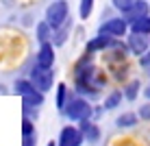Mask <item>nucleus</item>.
<instances>
[{
	"instance_id": "nucleus-1",
	"label": "nucleus",
	"mask_w": 150,
	"mask_h": 146,
	"mask_svg": "<svg viewBox=\"0 0 150 146\" xmlns=\"http://www.w3.org/2000/svg\"><path fill=\"white\" fill-rule=\"evenodd\" d=\"M63 113L68 116V120H72V122H83V120H89L94 116V107H91L89 100L83 98V96H70Z\"/></svg>"
},
{
	"instance_id": "nucleus-2",
	"label": "nucleus",
	"mask_w": 150,
	"mask_h": 146,
	"mask_svg": "<svg viewBox=\"0 0 150 146\" xmlns=\"http://www.w3.org/2000/svg\"><path fill=\"white\" fill-rule=\"evenodd\" d=\"M44 20L52 26V31L61 28L70 20V4H68V0H52V2L46 7Z\"/></svg>"
},
{
	"instance_id": "nucleus-3",
	"label": "nucleus",
	"mask_w": 150,
	"mask_h": 146,
	"mask_svg": "<svg viewBox=\"0 0 150 146\" xmlns=\"http://www.w3.org/2000/svg\"><path fill=\"white\" fill-rule=\"evenodd\" d=\"M28 79L30 83L35 85V90L41 92V94H48L50 90H52L54 85V72L52 68H39V66H33L28 72Z\"/></svg>"
},
{
	"instance_id": "nucleus-4",
	"label": "nucleus",
	"mask_w": 150,
	"mask_h": 146,
	"mask_svg": "<svg viewBox=\"0 0 150 146\" xmlns=\"http://www.w3.org/2000/svg\"><path fill=\"white\" fill-rule=\"evenodd\" d=\"M98 33L102 35H109L113 39H120V37H126L128 35V22L122 18V15H113V18L105 20L98 28Z\"/></svg>"
},
{
	"instance_id": "nucleus-5",
	"label": "nucleus",
	"mask_w": 150,
	"mask_h": 146,
	"mask_svg": "<svg viewBox=\"0 0 150 146\" xmlns=\"http://www.w3.org/2000/svg\"><path fill=\"white\" fill-rule=\"evenodd\" d=\"M120 15L131 24V22H135V20L144 18V15H150V2H148V0H133Z\"/></svg>"
},
{
	"instance_id": "nucleus-6",
	"label": "nucleus",
	"mask_w": 150,
	"mask_h": 146,
	"mask_svg": "<svg viewBox=\"0 0 150 146\" xmlns=\"http://www.w3.org/2000/svg\"><path fill=\"white\" fill-rule=\"evenodd\" d=\"M126 48L135 57H142L150 50V35H139V33H128L126 35Z\"/></svg>"
},
{
	"instance_id": "nucleus-7",
	"label": "nucleus",
	"mask_w": 150,
	"mask_h": 146,
	"mask_svg": "<svg viewBox=\"0 0 150 146\" xmlns=\"http://www.w3.org/2000/svg\"><path fill=\"white\" fill-rule=\"evenodd\" d=\"M83 142H85V137L79 127H63L59 133V140H57V146H81Z\"/></svg>"
},
{
	"instance_id": "nucleus-8",
	"label": "nucleus",
	"mask_w": 150,
	"mask_h": 146,
	"mask_svg": "<svg viewBox=\"0 0 150 146\" xmlns=\"http://www.w3.org/2000/svg\"><path fill=\"white\" fill-rule=\"evenodd\" d=\"M54 59H57V55H54L52 41L39 44L37 53H35V66H39V68H52L54 66Z\"/></svg>"
},
{
	"instance_id": "nucleus-9",
	"label": "nucleus",
	"mask_w": 150,
	"mask_h": 146,
	"mask_svg": "<svg viewBox=\"0 0 150 146\" xmlns=\"http://www.w3.org/2000/svg\"><path fill=\"white\" fill-rule=\"evenodd\" d=\"M117 44H120L117 39L109 37V35L98 33L96 37H91L89 41H87V53H89V55H94V53H102V50H111V48H115Z\"/></svg>"
},
{
	"instance_id": "nucleus-10",
	"label": "nucleus",
	"mask_w": 150,
	"mask_h": 146,
	"mask_svg": "<svg viewBox=\"0 0 150 146\" xmlns=\"http://www.w3.org/2000/svg\"><path fill=\"white\" fill-rule=\"evenodd\" d=\"M79 129H81L83 137H85L89 144H96L98 140H100V129H98V124H94L91 120H83Z\"/></svg>"
},
{
	"instance_id": "nucleus-11",
	"label": "nucleus",
	"mask_w": 150,
	"mask_h": 146,
	"mask_svg": "<svg viewBox=\"0 0 150 146\" xmlns=\"http://www.w3.org/2000/svg\"><path fill=\"white\" fill-rule=\"evenodd\" d=\"M52 26H50L46 20H41L37 22V26H35V39L39 41V44H46V41H52Z\"/></svg>"
},
{
	"instance_id": "nucleus-12",
	"label": "nucleus",
	"mask_w": 150,
	"mask_h": 146,
	"mask_svg": "<svg viewBox=\"0 0 150 146\" xmlns=\"http://www.w3.org/2000/svg\"><path fill=\"white\" fill-rule=\"evenodd\" d=\"M137 122H139V116L135 111H124L122 116H117L115 127L117 129H133V127H137Z\"/></svg>"
},
{
	"instance_id": "nucleus-13",
	"label": "nucleus",
	"mask_w": 150,
	"mask_h": 146,
	"mask_svg": "<svg viewBox=\"0 0 150 146\" xmlns=\"http://www.w3.org/2000/svg\"><path fill=\"white\" fill-rule=\"evenodd\" d=\"M13 90H15V94H18L20 98H26V96H30V94L37 92L35 85L30 83V79H18L13 83Z\"/></svg>"
},
{
	"instance_id": "nucleus-14",
	"label": "nucleus",
	"mask_w": 150,
	"mask_h": 146,
	"mask_svg": "<svg viewBox=\"0 0 150 146\" xmlns=\"http://www.w3.org/2000/svg\"><path fill=\"white\" fill-rule=\"evenodd\" d=\"M128 33H139V35H150V15L135 20L128 24Z\"/></svg>"
},
{
	"instance_id": "nucleus-15",
	"label": "nucleus",
	"mask_w": 150,
	"mask_h": 146,
	"mask_svg": "<svg viewBox=\"0 0 150 146\" xmlns=\"http://www.w3.org/2000/svg\"><path fill=\"white\" fill-rule=\"evenodd\" d=\"M70 31H72V20H68V22H65L61 28H57L54 33H52V46H54V48H59V46L65 44V39H68Z\"/></svg>"
},
{
	"instance_id": "nucleus-16",
	"label": "nucleus",
	"mask_w": 150,
	"mask_h": 146,
	"mask_svg": "<svg viewBox=\"0 0 150 146\" xmlns=\"http://www.w3.org/2000/svg\"><path fill=\"white\" fill-rule=\"evenodd\" d=\"M68 100H70V90H68V85H65V83H59V85H57V109H61V111H63L65 105H68Z\"/></svg>"
},
{
	"instance_id": "nucleus-17",
	"label": "nucleus",
	"mask_w": 150,
	"mask_h": 146,
	"mask_svg": "<svg viewBox=\"0 0 150 146\" xmlns=\"http://www.w3.org/2000/svg\"><path fill=\"white\" fill-rule=\"evenodd\" d=\"M139 90H142V83L135 79V81L126 83V87L122 90V94H124V98H126V100H135V98L139 96Z\"/></svg>"
},
{
	"instance_id": "nucleus-18",
	"label": "nucleus",
	"mask_w": 150,
	"mask_h": 146,
	"mask_svg": "<svg viewBox=\"0 0 150 146\" xmlns=\"http://www.w3.org/2000/svg\"><path fill=\"white\" fill-rule=\"evenodd\" d=\"M122 98H124V94H122V92H111L109 96L105 98V109L109 111V109L120 107V105H122Z\"/></svg>"
},
{
	"instance_id": "nucleus-19",
	"label": "nucleus",
	"mask_w": 150,
	"mask_h": 146,
	"mask_svg": "<svg viewBox=\"0 0 150 146\" xmlns=\"http://www.w3.org/2000/svg\"><path fill=\"white\" fill-rule=\"evenodd\" d=\"M94 2L96 0H81V4H79V15H81V20H87L91 15V11H94Z\"/></svg>"
},
{
	"instance_id": "nucleus-20",
	"label": "nucleus",
	"mask_w": 150,
	"mask_h": 146,
	"mask_svg": "<svg viewBox=\"0 0 150 146\" xmlns=\"http://www.w3.org/2000/svg\"><path fill=\"white\" fill-rule=\"evenodd\" d=\"M22 146H37V133H24L22 135Z\"/></svg>"
},
{
	"instance_id": "nucleus-21",
	"label": "nucleus",
	"mask_w": 150,
	"mask_h": 146,
	"mask_svg": "<svg viewBox=\"0 0 150 146\" xmlns=\"http://www.w3.org/2000/svg\"><path fill=\"white\" fill-rule=\"evenodd\" d=\"M137 116H139V120H150V100H146L142 107H139V111H137Z\"/></svg>"
},
{
	"instance_id": "nucleus-22",
	"label": "nucleus",
	"mask_w": 150,
	"mask_h": 146,
	"mask_svg": "<svg viewBox=\"0 0 150 146\" xmlns=\"http://www.w3.org/2000/svg\"><path fill=\"white\" fill-rule=\"evenodd\" d=\"M139 66H142L144 70H148V72H150V50H148V53H144L142 57H139Z\"/></svg>"
},
{
	"instance_id": "nucleus-23",
	"label": "nucleus",
	"mask_w": 150,
	"mask_h": 146,
	"mask_svg": "<svg viewBox=\"0 0 150 146\" xmlns=\"http://www.w3.org/2000/svg\"><path fill=\"white\" fill-rule=\"evenodd\" d=\"M33 131H35L33 120H30V118H24V122H22V135H24V133H33Z\"/></svg>"
},
{
	"instance_id": "nucleus-24",
	"label": "nucleus",
	"mask_w": 150,
	"mask_h": 146,
	"mask_svg": "<svg viewBox=\"0 0 150 146\" xmlns=\"http://www.w3.org/2000/svg\"><path fill=\"white\" fill-rule=\"evenodd\" d=\"M142 94H144V98H146V100H150V83H148L146 87H144V92H142Z\"/></svg>"
},
{
	"instance_id": "nucleus-25",
	"label": "nucleus",
	"mask_w": 150,
	"mask_h": 146,
	"mask_svg": "<svg viewBox=\"0 0 150 146\" xmlns=\"http://www.w3.org/2000/svg\"><path fill=\"white\" fill-rule=\"evenodd\" d=\"M46 146H57V142H48V144H46Z\"/></svg>"
},
{
	"instance_id": "nucleus-26",
	"label": "nucleus",
	"mask_w": 150,
	"mask_h": 146,
	"mask_svg": "<svg viewBox=\"0 0 150 146\" xmlns=\"http://www.w3.org/2000/svg\"><path fill=\"white\" fill-rule=\"evenodd\" d=\"M148 2H150V0H148Z\"/></svg>"
}]
</instances>
